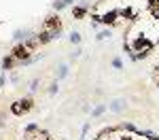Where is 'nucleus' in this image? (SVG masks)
I'll list each match as a JSON object with an SVG mask.
<instances>
[{
	"label": "nucleus",
	"instance_id": "obj_1",
	"mask_svg": "<svg viewBox=\"0 0 159 140\" xmlns=\"http://www.w3.org/2000/svg\"><path fill=\"white\" fill-rule=\"evenodd\" d=\"M32 49H34V43H25V45H19L17 49L13 51V57H15V60H25V57L32 53Z\"/></svg>",
	"mask_w": 159,
	"mask_h": 140
},
{
	"label": "nucleus",
	"instance_id": "obj_2",
	"mask_svg": "<svg viewBox=\"0 0 159 140\" xmlns=\"http://www.w3.org/2000/svg\"><path fill=\"white\" fill-rule=\"evenodd\" d=\"M32 108V102L30 100H21V102H15L13 104V113L15 115H24V113H28Z\"/></svg>",
	"mask_w": 159,
	"mask_h": 140
},
{
	"label": "nucleus",
	"instance_id": "obj_3",
	"mask_svg": "<svg viewBox=\"0 0 159 140\" xmlns=\"http://www.w3.org/2000/svg\"><path fill=\"white\" fill-rule=\"evenodd\" d=\"M45 28H49V30H55V32H60V21H55V17H49V19L45 21Z\"/></svg>",
	"mask_w": 159,
	"mask_h": 140
},
{
	"label": "nucleus",
	"instance_id": "obj_4",
	"mask_svg": "<svg viewBox=\"0 0 159 140\" xmlns=\"http://www.w3.org/2000/svg\"><path fill=\"white\" fill-rule=\"evenodd\" d=\"M123 106H125V102H123V100H115L112 104H110V111H112V113H121Z\"/></svg>",
	"mask_w": 159,
	"mask_h": 140
},
{
	"label": "nucleus",
	"instance_id": "obj_5",
	"mask_svg": "<svg viewBox=\"0 0 159 140\" xmlns=\"http://www.w3.org/2000/svg\"><path fill=\"white\" fill-rule=\"evenodd\" d=\"M66 75H68V66L64 64V66H60V75H57V76H60V79H64Z\"/></svg>",
	"mask_w": 159,
	"mask_h": 140
},
{
	"label": "nucleus",
	"instance_id": "obj_6",
	"mask_svg": "<svg viewBox=\"0 0 159 140\" xmlns=\"http://www.w3.org/2000/svg\"><path fill=\"white\" fill-rule=\"evenodd\" d=\"M104 108H106L104 104H100V106H96V111H93V117H98V115H102V113H104Z\"/></svg>",
	"mask_w": 159,
	"mask_h": 140
},
{
	"label": "nucleus",
	"instance_id": "obj_7",
	"mask_svg": "<svg viewBox=\"0 0 159 140\" xmlns=\"http://www.w3.org/2000/svg\"><path fill=\"white\" fill-rule=\"evenodd\" d=\"M70 40H72V43H81V36H79L76 32H72V34H70Z\"/></svg>",
	"mask_w": 159,
	"mask_h": 140
},
{
	"label": "nucleus",
	"instance_id": "obj_8",
	"mask_svg": "<svg viewBox=\"0 0 159 140\" xmlns=\"http://www.w3.org/2000/svg\"><path fill=\"white\" fill-rule=\"evenodd\" d=\"M25 34H28V32H21V30H17V32H15V38H17V40H21Z\"/></svg>",
	"mask_w": 159,
	"mask_h": 140
},
{
	"label": "nucleus",
	"instance_id": "obj_9",
	"mask_svg": "<svg viewBox=\"0 0 159 140\" xmlns=\"http://www.w3.org/2000/svg\"><path fill=\"white\" fill-rule=\"evenodd\" d=\"M155 79H157V83H159V70H157V72H155Z\"/></svg>",
	"mask_w": 159,
	"mask_h": 140
}]
</instances>
